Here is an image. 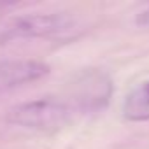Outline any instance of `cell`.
<instances>
[{
    "mask_svg": "<svg viewBox=\"0 0 149 149\" xmlns=\"http://www.w3.org/2000/svg\"><path fill=\"white\" fill-rule=\"evenodd\" d=\"M70 107L58 98H39L19 104L7 112V121L30 130L56 132L70 121Z\"/></svg>",
    "mask_w": 149,
    "mask_h": 149,
    "instance_id": "obj_1",
    "label": "cell"
},
{
    "mask_svg": "<svg viewBox=\"0 0 149 149\" xmlns=\"http://www.w3.org/2000/svg\"><path fill=\"white\" fill-rule=\"evenodd\" d=\"M74 28V19L67 14H32L18 19L11 28V37H49Z\"/></svg>",
    "mask_w": 149,
    "mask_h": 149,
    "instance_id": "obj_2",
    "label": "cell"
},
{
    "mask_svg": "<svg viewBox=\"0 0 149 149\" xmlns=\"http://www.w3.org/2000/svg\"><path fill=\"white\" fill-rule=\"evenodd\" d=\"M49 74V67L37 60H14L0 63V91L39 81Z\"/></svg>",
    "mask_w": 149,
    "mask_h": 149,
    "instance_id": "obj_3",
    "label": "cell"
},
{
    "mask_svg": "<svg viewBox=\"0 0 149 149\" xmlns=\"http://www.w3.org/2000/svg\"><path fill=\"white\" fill-rule=\"evenodd\" d=\"M121 111L128 121H149V81H142L128 91Z\"/></svg>",
    "mask_w": 149,
    "mask_h": 149,
    "instance_id": "obj_4",
    "label": "cell"
},
{
    "mask_svg": "<svg viewBox=\"0 0 149 149\" xmlns=\"http://www.w3.org/2000/svg\"><path fill=\"white\" fill-rule=\"evenodd\" d=\"M135 23H137V25H144V26H149V9L142 11V13L137 16Z\"/></svg>",
    "mask_w": 149,
    "mask_h": 149,
    "instance_id": "obj_5",
    "label": "cell"
}]
</instances>
